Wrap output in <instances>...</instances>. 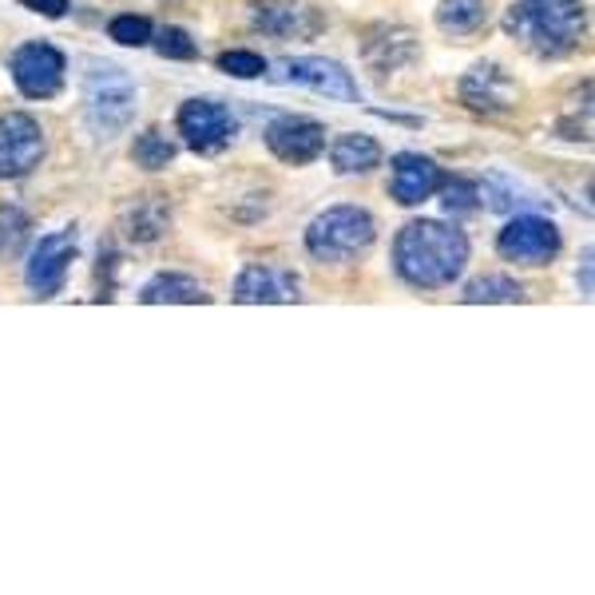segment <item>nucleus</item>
I'll list each match as a JSON object with an SVG mask.
<instances>
[{
  "mask_svg": "<svg viewBox=\"0 0 595 595\" xmlns=\"http://www.w3.org/2000/svg\"><path fill=\"white\" fill-rule=\"evenodd\" d=\"M107 36L124 48H143V45H151V24H148V16L127 12V16H115V21L107 24Z\"/></svg>",
  "mask_w": 595,
  "mask_h": 595,
  "instance_id": "5701e85b",
  "label": "nucleus"
},
{
  "mask_svg": "<svg viewBox=\"0 0 595 595\" xmlns=\"http://www.w3.org/2000/svg\"><path fill=\"white\" fill-rule=\"evenodd\" d=\"M218 68L227 76H239V80H258V76H266V60L258 52H246V48H230L218 56Z\"/></svg>",
  "mask_w": 595,
  "mask_h": 595,
  "instance_id": "b1692460",
  "label": "nucleus"
},
{
  "mask_svg": "<svg viewBox=\"0 0 595 595\" xmlns=\"http://www.w3.org/2000/svg\"><path fill=\"white\" fill-rule=\"evenodd\" d=\"M378 239V223L366 206H330L321 211L306 230V251L318 263H350L362 251H369V242Z\"/></svg>",
  "mask_w": 595,
  "mask_h": 595,
  "instance_id": "7ed1b4c3",
  "label": "nucleus"
},
{
  "mask_svg": "<svg viewBox=\"0 0 595 595\" xmlns=\"http://www.w3.org/2000/svg\"><path fill=\"white\" fill-rule=\"evenodd\" d=\"M139 298H143L148 306H163V302H206L211 294H206L203 282H195V278H187V275H160V278H151Z\"/></svg>",
  "mask_w": 595,
  "mask_h": 595,
  "instance_id": "a211bd4d",
  "label": "nucleus"
},
{
  "mask_svg": "<svg viewBox=\"0 0 595 595\" xmlns=\"http://www.w3.org/2000/svg\"><path fill=\"white\" fill-rule=\"evenodd\" d=\"M45 160V131L33 115H0V179H21Z\"/></svg>",
  "mask_w": 595,
  "mask_h": 595,
  "instance_id": "6e6552de",
  "label": "nucleus"
},
{
  "mask_svg": "<svg viewBox=\"0 0 595 595\" xmlns=\"http://www.w3.org/2000/svg\"><path fill=\"white\" fill-rule=\"evenodd\" d=\"M266 148L275 151L282 163H314L326 151V127L318 119H302V115H282L266 127Z\"/></svg>",
  "mask_w": 595,
  "mask_h": 595,
  "instance_id": "9b49d317",
  "label": "nucleus"
},
{
  "mask_svg": "<svg viewBox=\"0 0 595 595\" xmlns=\"http://www.w3.org/2000/svg\"><path fill=\"white\" fill-rule=\"evenodd\" d=\"M445 187V211L448 215H472L481 206V187L469 183V179H453V183H441Z\"/></svg>",
  "mask_w": 595,
  "mask_h": 595,
  "instance_id": "a878e982",
  "label": "nucleus"
},
{
  "mask_svg": "<svg viewBox=\"0 0 595 595\" xmlns=\"http://www.w3.org/2000/svg\"><path fill=\"white\" fill-rule=\"evenodd\" d=\"M508 33L536 56H564L587 28L584 0H520L508 12Z\"/></svg>",
  "mask_w": 595,
  "mask_h": 595,
  "instance_id": "f03ea898",
  "label": "nucleus"
},
{
  "mask_svg": "<svg viewBox=\"0 0 595 595\" xmlns=\"http://www.w3.org/2000/svg\"><path fill=\"white\" fill-rule=\"evenodd\" d=\"M72 258H76V230L45 235V239L33 246V254H28V266H24L28 290H33L36 298H56L60 290H64Z\"/></svg>",
  "mask_w": 595,
  "mask_h": 595,
  "instance_id": "0eeeda50",
  "label": "nucleus"
},
{
  "mask_svg": "<svg viewBox=\"0 0 595 595\" xmlns=\"http://www.w3.org/2000/svg\"><path fill=\"white\" fill-rule=\"evenodd\" d=\"M393 266L409 287H453L460 270L469 266V239H465V230L448 227V223L417 218V223L401 227L397 242H393Z\"/></svg>",
  "mask_w": 595,
  "mask_h": 595,
  "instance_id": "f257e3e1",
  "label": "nucleus"
},
{
  "mask_svg": "<svg viewBox=\"0 0 595 595\" xmlns=\"http://www.w3.org/2000/svg\"><path fill=\"white\" fill-rule=\"evenodd\" d=\"M298 290H302V282H298L294 270L254 263L235 282V302H298Z\"/></svg>",
  "mask_w": 595,
  "mask_h": 595,
  "instance_id": "ddd939ff",
  "label": "nucleus"
},
{
  "mask_svg": "<svg viewBox=\"0 0 595 595\" xmlns=\"http://www.w3.org/2000/svg\"><path fill=\"white\" fill-rule=\"evenodd\" d=\"M28 12H40V16H48V21H60L64 12H68V0H21Z\"/></svg>",
  "mask_w": 595,
  "mask_h": 595,
  "instance_id": "bb28decb",
  "label": "nucleus"
},
{
  "mask_svg": "<svg viewBox=\"0 0 595 595\" xmlns=\"http://www.w3.org/2000/svg\"><path fill=\"white\" fill-rule=\"evenodd\" d=\"M12 80L21 88V96L28 100H52V96L64 88V72H68V60L64 52L45 40H33V45H21L12 52Z\"/></svg>",
  "mask_w": 595,
  "mask_h": 595,
  "instance_id": "39448f33",
  "label": "nucleus"
},
{
  "mask_svg": "<svg viewBox=\"0 0 595 595\" xmlns=\"http://www.w3.org/2000/svg\"><path fill=\"white\" fill-rule=\"evenodd\" d=\"M84 115L100 139L119 136L136 115V80L124 68L96 60L84 76Z\"/></svg>",
  "mask_w": 595,
  "mask_h": 595,
  "instance_id": "20e7f679",
  "label": "nucleus"
},
{
  "mask_svg": "<svg viewBox=\"0 0 595 595\" xmlns=\"http://www.w3.org/2000/svg\"><path fill=\"white\" fill-rule=\"evenodd\" d=\"M155 52H160L163 60H195L199 45L183 28H163V33L155 36Z\"/></svg>",
  "mask_w": 595,
  "mask_h": 595,
  "instance_id": "393cba45",
  "label": "nucleus"
},
{
  "mask_svg": "<svg viewBox=\"0 0 595 595\" xmlns=\"http://www.w3.org/2000/svg\"><path fill=\"white\" fill-rule=\"evenodd\" d=\"M119 227H124V235L131 242H160L167 235V227H172V206L163 203L160 195H143L124 206Z\"/></svg>",
  "mask_w": 595,
  "mask_h": 595,
  "instance_id": "2eb2a0df",
  "label": "nucleus"
},
{
  "mask_svg": "<svg viewBox=\"0 0 595 595\" xmlns=\"http://www.w3.org/2000/svg\"><path fill=\"white\" fill-rule=\"evenodd\" d=\"M489 16L484 9V0H445L441 9H436V24L445 28V33H477Z\"/></svg>",
  "mask_w": 595,
  "mask_h": 595,
  "instance_id": "6ab92c4d",
  "label": "nucleus"
},
{
  "mask_svg": "<svg viewBox=\"0 0 595 595\" xmlns=\"http://www.w3.org/2000/svg\"><path fill=\"white\" fill-rule=\"evenodd\" d=\"M131 155H136V163L143 172H163L175 160V143L167 136H160V131H143V136H136Z\"/></svg>",
  "mask_w": 595,
  "mask_h": 595,
  "instance_id": "4be33fe9",
  "label": "nucleus"
},
{
  "mask_svg": "<svg viewBox=\"0 0 595 595\" xmlns=\"http://www.w3.org/2000/svg\"><path fill=\"white\" fill-rule=\"evenodd\" d=\"M496 251H501V258H508L516 266H548L556 258V251H560V230H556L552 218L516 215L501 230Z\"/></svg>",
  "mask_w": 595,
  "mask_h": 595,
  "instance_id": "423d86ee",
  "label": "nucleus"
},
{
  "mask_svg": "<svg viewBox=\"0 0 595 595\" xmlns=\"http://www.w3.org/2000/svg\"><path fill=\"white\" fill-rule=\"evenodd\" d=\"M445 183V172L436 167L429 155H397L390 175V195L401 206H417L425 199H433Z\"/></svg>",
  "mask_w": 595,
  "mask_h": 595,
  "instance_id": "f8f14e48",
  "label": "nucleus"
},
{
  "mask_svg": "<svg viewBox=\"0 0 595 595\" xmlns=\"http://www.w3.org/2000/svg\"><path fill=\"white\" fill-rule=\"evenodd\" d=\"M254 24L270 36H314L321 28V21L306 4H294V0H266L254 12Z\"/></svg>",
  "mask_w": 595,
  "mask_h": 595,
  "instance_id": "dca6fc26",
  "label": "nucleus"
},
{
  "mask_svg": "<svg viewBox=\"0 0 595 595\" xmlns=\"http://www.w3.org/2000/svg\"><path fill=\"white\" fill-rule=\"evenodd\" d=\"M33 235V223L21 206H0V263H9L24 251V242Z\"/></svg>",
  "mask_w": 595,
  "mask_h": 595,
  "instance_id": "aec40b11",
  "label": "nucleus"
},
{
  "mask_svg": "<svg viewBox=\"0 0 595 595\" xmlns=\"http://www.w3.org/2000/svg\"><path fill=\"white\" fill-rule=\"evenodd\" d=\"M512 80L496 64H477L460 84V100L469 103L472 112H504V107H512Z\"/></svg>",
  "mask_w": 595,
  "mask_h": 595,
  "instance_id": "4468645a",
  "label": "nucleus"
},
{
  "mask_svg": "<svg viewBox=\"0 0 595 595\" xmlns=\"http://www.w3.org/2000/svg\"><path fill=\"white\" fill-rule=\"evenodd\" d=\"M330 163L338 175H369L374 167H381V143L374 136H338L330 148Z\"/></svg>",
  "mask_w": 595,
  "mask_h": 595,
  "instance_id": "f3484780",
  "label": "nucleus"
},
{
  "mask_svg": "<svg viewBox=\"0 0 595 595\" xmlns=\"http://www.w3.org/2000/svg\"><path fill=\"white\" fill-rule=\"evenodd\" d=\"M275 80L278 84H302V88L326 96V100H342V103H357V100H362V88L354 84V76H350L342 64L321 60V56L287 60V64L275 72Z\"/></svg>",
  "mask_w": 595,
  "mask_h": 595,
  "instance_id": "9d476101",
  "label": "nucleus"
},
{
  "mask_svg": "<svg viewBox=\"0 0 595 595\" xmlns=\"http://www.w3.org/2000/svg\"><path fill=\"white\" fill-rule=\"evenodd\" d=\"M175 124H179V136L187 139V148L203 151V155L227 148L230 139H235V131H239L230 107H223V103L215 100H187L183 107H179V119H175Z\"/></svg>",
  "mask_w": 595,
  "mask_h": 595,
  "instance_id": "1a4fd4ad",
  "label": "nucleus"
},
{
  "mask_svg": "<svg viewBox=\"0 0 595 595\" xmlns=\"http://www.w3.org/2000/svg\"><path fill=\"white\" fill-rule=\"evenodd\" d=\"M460 298H465L469 306H477V302H520V298H524V287L508 275H484Z\"/></svg>",
  "mask_w": 595,
  "mask_h": 595,
  "instance_id": "412c9836",
  "label": "nucleus"
}]
</instances>
